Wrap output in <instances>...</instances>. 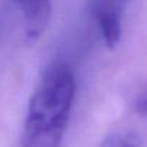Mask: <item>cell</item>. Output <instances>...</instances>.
<instances>
[{
    "label": "cell",
    "instance_id": "1",
    "mask_svg": "<svg viewBox=\"0 0 147 147\" xmlns=\"http://www.w3.org/2000/svg\"><path fill=\"white\" fill-rule=\"evenodd\" d=\"M74 98L71 68L63 63L49 66L29 100L20 147H61Z\"/></svg>",
    "mask_w": 147,
    "mask_h": 147
},
{
    "label": "cell",
    "instance_id": "2",
    "mask_svg": "<svg viewBox=\"0 0 147 147\" xmlns=\"http://www.w3.org/2000/svg\"><path fill=\"white\" fill-rule=\"evenodd\" d=\"M131 0H92V10L105 45H118L123 30V15Z\"/></svg>",
    "mask_w": 147,
    "mask_h": 147
},
{
    "label": "cell",
    "instance_id": "3",
    "mask_svg": "<svg viewBox=\"0 0 147 147\" xmlns=\"http://www.w3.org/2000/svg\"><path fill=\"white\" fill-rule=\"evenodd\" d=\"M20 9L25 22V33L29 42H35L45 32L52 12L51 0H13Z\"/></svg>",
    "mask_w": 147,
    "mask_h": 147
},
{
    "label": "cell",
    "instance_id": "4",
    "mask_svg": "<svg viewBox=\"0 0 147 147\" xmlns=\"http://www.w3.org/2000/svg\"><path fill=\"white\" fill-rule=\"evenodd\" d=\"M133 105H134V111L140 117L147 118V82L143 85V88L140 90V92L134 98Z\"/></svg>",
    "mask_w": 147,
    "mask_h": 147
},
{
    "label": "cell",
    "instance_id": "5",
    "mask_svg": "<svg viewBox=\"0 0 147 147\" xmlns=\"http://www.w3.org/2000/svg\"><path fill=\"white\" fill-rule=\"evenodd\" d=\"M100 147H134V146L127 137L121 134H111L101 143Z\"/></svg>",
    "mask_w": 147,
    "mask_h": 147
}]
</instances>
